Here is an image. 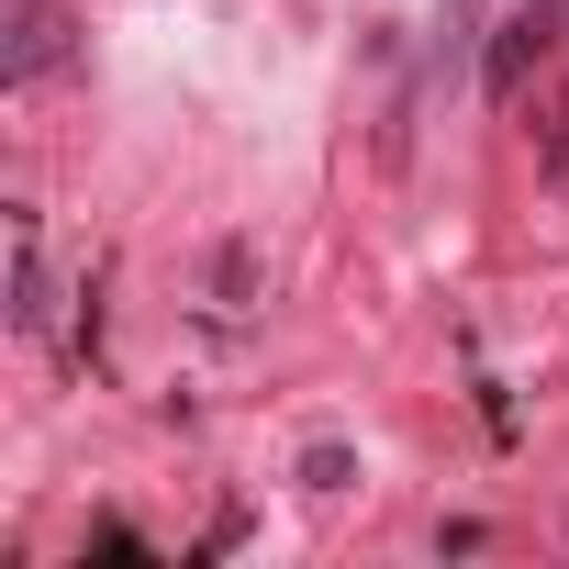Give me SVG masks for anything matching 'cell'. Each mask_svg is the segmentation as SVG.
<instances>
[{
  "instance_id": "obj_1",
  "label": "cell",
  "mask_w": 569,
  "mask_h": 569,
  "mask_svg": "<svg viewBox=\"0 0 569 569\" xmlns=\"http://www.w3.org/2000/svg\"><path fill=\"white\" fill-rule=\"evenodd\" d=\"M257 313H268V257H257L246 234H223V246L201 257V325H212V336H246Z\"/></svg>"
},
{
  "instance_id": "obj_2",
  "label": "cell",
  "mask_w": 569,
  "mask_h": 569,
  "mask_svg": "<svg viewBox=\"0 0 569 569\" xmlns=\"http://www.w3.org/2000/svg\"><path fill=\"white\" fill-rule=\"evenodd\" d=\"M525 57H547V23H536V12H513V23H502V46H491V101H513V90H525Z\"/></svg>"
},
{
  "instance_id": "obj_3",
  "label": "cell",
  "mask_w": 569,
  "mask_h": 569,
  "mask_svg": "<svg viewBox=\"0 0 569 569\" xmlns=\"http://www.w3.org/2000/svg\"><path fill=\"white\" fill-rule=\"evenodd\" d=\"M347 480H358V447H347V436H313V447H302V491H325V502H336Z\"/></svg>"
},
{
  "instance_id": "obj_4",
  "label": "cell",
  "mask_w": 569,
  "mask_h": 569,
  "mask_svg": "<svg viewBox=\"0 0 569 569\" xmlns=\"http://www.w3.org/2000/svg\"><path fill=\"white\" fill-rule=\"evenodd\" d=\"M547 190H569V101H547Z\"/></svg>"
}]
</instances>
